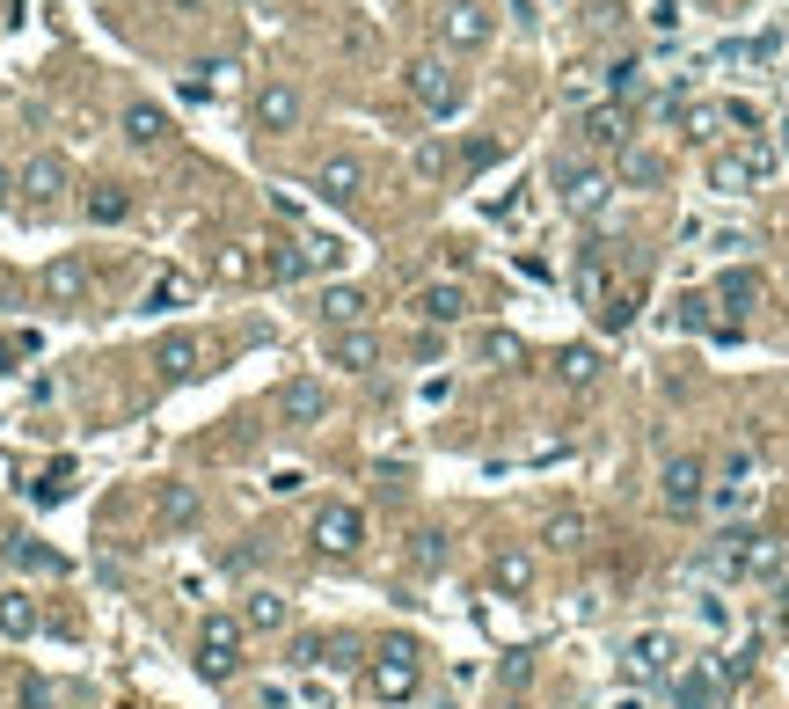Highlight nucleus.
I'll return each instance as SVG.
<instances>
[{"label": "nucleus", "mask_w": 789, "mask_h": 709, "mask_svg": "<svg viewBox=\"0 0 789 709\" xmlns=\"http://www.w3.org/2000/svg\"><path fill=\"white\" fill-rule=\"evenodd\" d=\"M279 417H285V425H300V432H307V425H322V417H330V388H322L315 373L285 381V388H279Z\"/></svg>", "instance_id": "14"}, {"label": "nucleus", "mask_w": 789, "mask_h": 709, "mask_svg": "<svg viewBox=\"0 0 789 709\" xmlns=\"http://www.w3.org/2000/svg\"><path fill=\"white\" fill-rule=\"evenodd\" d=\"M293 621V607H285V592H271V586H256L242 600V629H285Z\"/></svg>", "instance_id": "23"}, {"label": "nucleus", "mask_w": 789, "mask_h": 709, "mask_svg": "<svg viewBox=\"0 0 789 709\" xmlns=\"http://www.w3.org/2000/svg\"><path fill=\"white\" fill-rule=\"evenodd\" d=\"M585 22H593V30H614V22H621V0H599V8H593Z\"/></svg>", "instance_id": "45"}, {"label": "nucleus", "mask_w": 789, "mask_h": 709, "mask_svg": "<svg viewBox=\"0 0 789 709\" xmlns=\"http://www.w3.org/2000/svg\"><path fill=\"white\" fill-rule=\"evenodd\" d=\"M599 366H607V358H599L593 344H563V352H556V381H563V388H593Z\"/></svg>", "instance_id": "22"}, {"label": "nucleus", "mask_w": 789, "mask_h": 709, "mask_svg": "<svg viewBox=\"0 0 789 709\" xmlns=\"http://www.w3.org/2000/svg\"><path fill=\"white\" fill-rule=\"evenodd\" d=\"M650 22H658V30H672V22H680V0H650Z\"/></svg>", "instance_id": "47"}, {"label": "nucleus", "mask_w": 789, "mask_h": 709, "mask_svg": "<svg viewBox=\"0 0 789 709\" xmlns=\"http://www.w3.org/2000/svg\"><path fill=\"white\" fill-rule=\"evenodd\" d=\"M88 220H95V227L132 220V191H124V183H95V191H88Z\"/></svg>", "instance_id": "25"}, {"label": "nucleus", "mask_w": 789, "mask_h": 709, "mask_svg": "<svg viewBox=\"0 0 789 709\" xmlns=\"http://www.w3.org/2000/svg\"><path fill=\"white\" fill-rule=\"evenodd\" d=\"M175 8H198V0H175Z\"/></svg>", "instance_id": "51"}, {"label": "nucleus", "mask_w": 789, "mask_h": 709, "mask_svg": "<svg viewBox=\"0 0 789 709\" xmlns=\"http://www.w3.org/2000/svg\"><path fill=\"white\" fill-rule=\"evenodd\" d=\"M0 637H37V600L30 592H0Z\"/></svg>", "instance_id": "31"}, {"label": "nucleus", "mask_w": 789, "mask_h": 709, "mask_svg": "<svg viewBox=\"0 0 789 709\" xmlns=\"http://www.w3.org/2000/svg\"><path fill=\"white\" fill-rule=\"evenodd\" d=\"M636 95H644V59H614V67H607V103L629 110Z\"/></svg>", "instance_id": "32"}, {"label": "nucleus", "mask_w": 789, "mask_h": 709, "mask_svg": "<svg viewBox=\"0 0 789 709\" xmlns=\"http://www.w3.org/2000/svg\"><path fill=\"white\" fill-rule=\"evenodd\" d=\"M300 118H307V95H300L293 81H263V89L249 95V124H256V132H271V140L300 132Z\"/></svg>", "instance_id": "7"}, {"label": "nucleus", "mask_w": 789, "mask_h": 709, "mask_svg": "<svg viewBox=\"0 0 789 709\" xmlns=\"http://www.w3.org/2000/svg\"><path fill=\"white\" fill-rule=\"evenodd\" d=\"M680 118H687V140H709V132L724 124V110H717V103H687Z\"/></svg>", "instance_id": "39"}, {"label": "nucleus", "mask_w": 789, "mask_h": 709, "mask_svg": "<svg viewBox=\"0 0 789 709\" xmlns=\"http://www.w3.org/2000/svg\"><path fill=\"white\" fill-rule=\"evenodd\" d=\"M578 140L599 146V154H621V146H629V110H621V103H585Z\"/></svg>", "instance_id": "15"}, {"label": "nucleus", "mask_w": 789, "mask_h": 709, "mask_svg": "<svg viewBox=\"0 0 789 709\" xmlns=\"http://www.w3.org/2000/svg\"><path fill=\"white\" fill-rule=\"evenodd\" d=\"M358 315H366V293H358V285H330V293H322V322H330V330H351Z\"/></svg>", "instance_id": "27"}, {"label": "nucleus", "mask_w": 789, "mask_h": 709, "mask_svg": "<svg viewBox=\"0 0 789 709\" xmlns=\"http://www.w3.org/2000/svg\"><path fill=\"white\" fill-rule=\"evenodd\" d=\"M81 293H88V264H81V256H52V264H44V301L73 307Z\"/></svg>", "instance_id": "19"}, {"label": "nucleus", "mask_w": 789, "mask_h": 709, "mask_svg": "<svg viewBox=\"0 0 789 709\" xmlns=\"http://www.w3.org/2000/svg\"><path fill=\"white\" fill-rule=\"evenodd\" d=\"M768 169H775L768 146H717V154H709V191L717 197H753Z\"/></svg>", "instance_id": "3"}, {"label": "nucleus", "mask_w": 789, "mask_h": 709, "mask_svg": "<svg viewBox=\"0 0 789 709\" xmlns=\"http://www.w3.org/2000/svg\"><path fill=\"white\" fill-rule=\"evenodd\" d=\"M490 161H497V140H468V146H461V169H490Z\"/></svg>", "instance_id": "43"}, {"label": "nucleus", "mask_w": 789, "mask_h": 709, "mask_svg": "<svg viewBox=\"0 0 789 709\" xmlns=\"http://www.w3.org/2000/svg\"><path fill=\"white\" fill-rule=\"evenodd\" d=\"M8 197H16V176H8V169H0V205H8Z\"/></svg>", "instance_id": "49"}, {"label": "nucleus", "mask_w": 789, "mask_h": 709, "mask_svg": "<svg viewBox=\"0 0 789 709\" xmlns=\"http://www.w3.org/2000/svg\"><path fill=\"white\" fill-rule=\"evenodd\" d=\"M8 556H16L22 570H44V578H59V570H67V556L44 549V541H30V534H8Z\"/></svg>", "instance_id": "29"}, {"label": "nucleus", "mask_w": 789, "mask_h": 709, "mask_svg": "<svg viewBox=\"0 0 789 709\" xmlns=\"http://www.w3.org/2000/svg\"><path fill=\"white\" fill-rule=\"evenodd\" d=\"M315 191L330 197V205H351V197L366 191V161H358V154H330L315 169Z\"/></svg>", "instance_id": "16"}, {"label": "nucleus", "mask_w": 789, "mask_h": 709, "mask_svg": "<svg viewBox=\"0 0 789 709\" xmlns=\"http://www.w3.org/2000/svg\"><path fill=\"white\" fill-rule=\"evenodd\" d=\"M672 702H680V709H709V702H717V680H709V666H687V673H672Z\"/></svg>", "instance_id": "30"}, {"label": "nucleus", "mask_w": 789, "mask_h": 709, "mask_svg": "<svg viewBox=\"0 0 789 709\" xmlns=\"http://www.w3.org/2000/svg\"><path fill=\"white\" fill-rule=\"evenodd\" d=\"M124 140H132V146H161V140H169V118H161L154 103H132V110H124Z\"/></svg>", "instance_id": "28"}, {"label": "nucleus", "mask_w": 789, "mask_h": 709, "mask_svg": "<svg viewBox=\"0 0 789 709\" xmlns=\"http://www.w3.org/2000/svg\"><path fill=\"white\" fill-rule=\"evenodd\" d=\"M424 688V651L409 637H387L381 651L366 658V695L373 702H409Z\"/></svg>", "instance_id": "1"}, {"label": "nucleus", "mask_w": 789, "mask_h": 709, "mask_svg": "<svg viewBox=\"0 0 789 709\" xmlns=\"http://www.w3.org/2000/svg\"><path fill=\"white\" fill-rule=\"evenodd\" d=\"M37 337H0V373H8V358H30Z\"/></svg>", "instance_id": "44"}, {"label": "nucleus", "mask_w": 789, "mask_h": 709, "mask_svg": "<svg viewBox=\"0 0 789 709\" xmlns=\"http://www.w3.org/2000/svg\"><path fill=\"white\" fill-rule=\"evenodd\" d=\"M614 183H621V191H658V183H666V154L621 146V154H614Z\"/></svg>", "instance_id": "18"}, {"label": "nucleus", "mask_w": 789, "mask_h": 709, "mask_svg": "<svg viewBox=\"0 0 789 709\" xmlns=\"http://www.w3.org/2000/svg\"><path fill=\"white\" fill-rule=\"evenodd\" d=\"M330 366L373 373V366H381V337H373V330H358V322H351V330H330Z\"/></svg>", "instance_id": "17"}, {"label": "nucleus", "mask_w": 789, "mask_h": 709, "mask_svg": "<svg viewBox=\"0 0 789 709\" xmlns=\"http://www.w3.org/2000/svg\"><path fill=\"white\" fill-rule=\"evenodd\" d=\"M658 505H666L672 519L701 513V505H709V462H701V454H672V462L658 468Z\"/></svg>", "instance_id": "5"}, {"label": "nucleus", "mask_w": 789, "mask_h": 709, "mask_svg": "<svg viewBox=\"0 0 789 709\" xmlns=\"http://www.w3.org/2000/svg\"><path fill=\"white\" fill-rule=\"evenodd\" d=\"M782 146H789V124H782Z\"/></svg>", "instance_id": "52"}, {"label": "nucleus", "mask_w": 789, "mask_h": 709, "mask_svg": "<svg viewBox=\"0 0 789 709\" xmlns=\"http://www.w3.org/2000/svg\"><path fill=\"white\" fill-rule=\"evenodd\" d=\"M717 556L731 578H782V541L775 534H724Z\"/></svg>", "instance_id": "9"}, {"label": "nucleus", "mask_w": 789, "mask_h": 709, "mask_svg": "<svg viewBox=\"0 0 789 709\" xmlns=\"http://www.w3.org/2000/svg\"><path fill=\"white\" fill-rule=\"evenodd\" d=\"M198 519V490L191 483H161V527H191Z\"/></svg>", "instance_id": "34"}, {"label": "nucleus", "mask_w": 789, "mask_h": 709, "mask_svg": "<svg viewBox=\"0 0 789 709\" xmlns=\"http://www.w3.org/2000/svg\"><path fill=\"white\" fill-rule=\"evenodd\" d=\"M607 709H644V695H636V688H629V695H614V702H607Z\"/></svg>", "instance_id": "48"}, {"label": "nucleus", "mask_w": 789, "mask_h": 709, "mask_svg": "<svg viewBox=\"0 0 789 709\" xmlns=\"http://www.w3.org/2000/svg\"><path fill=\"white\" fill-rule=\"evenodd\" d=\"M198 673H205V680H234V673H242V621L212 615L205 629H198Z\"/></svg>", "instance_id": "8"}, {"label": "nucleus", "mask_w": 789, "mask_h": 709, "mask_svg": "<svg viewBox=\"0 0 789 709\" xmlns=\"http://www.w3.org/2000/svg\"><path fill=\"white\" fill-rule=\"evenodd\" d=\"M67 490H73V468H67V462H59V468H52V476L37 483V497H44V505H59V497H67Z\"/></svg>", "instance_id": "42"}, {"label": "nucleus", "mask_w": 789, "mask_h": 709, "mask_svg": "<svg viewBox=\"0 0 789 709\" xmlns=\"http://www.w3.org/2000/svg\"><path fill=\"white\" fill-rule=\"evenodd\" d=\"M672 666H680V644H672V629H636V637L621 644V680H629V688L672 680Z\"/></svg>", "instance_id": "4"}, {"label": "nucleus", "mask_w": 789, "mask_h": 709, "mask_svg": "<svg viewBox=\"0 0 789 709\" xmlns=\"http://www.w3.org/2000/svg\"><path fill=\"white\" fill-rule=\"evenodd\" d=\"M556 197H563V213H599V205H607L614 197V176L607 169H593V161H578V154H563L556 161Z\"/></svg>", "instance_id": "6"}, {"label": "nucleus", "mask_w": 789, "mask_h": 709, "mask_svg": "<svg viewBox=\"0 0 789 709\" xmlns=\"http://www.w3.org/2000/svg\"><path fill=\"white\" fill-rule=\"evenodd\" d=\"M490 8H475V0H446V16H438V37L454 44V52H483L490 44Z\"/></svg>", "instance_id": "11"}, {"label": "nucleus", "mask_w": 789, "mask_h": 709, "mask_svg": "<svg viewBox=\"0 0 789 709\" xmlns=\"http://www.w3.org/2000/svg\"><path fill=\"white\" fill-rule=\"evenodd\" d=\"M169 301H183V278H161L154 293H146V307H169Z\"/></svg>", "instance_id": "46"}, {"label": "nucleus", "mask_w": 789, "mask_h": 709, "mask_svg": "<svg viewBox=\"0 0 789 709\" xmlns=\"http://www.w3.org/2000/svg\"><path fill=\"white\" fill-rule=\"evenodd\" d=\"M263 271H271V278H279V285L307 278V271H315V256H307V234H300V242H279V249H271V256H263Z\"/></svg>", "instance_id": "26"}, {"label": "nucleus", "mask_w": 789, "mask_h": 709, "mask_svg": "<svg viewBox=\"0 0 789 709\" xmlns=\"http://www.w3.org/2000/svg\"><path fill=\"white\" fill-rule=\"evenodd\" d=\"M409 169H417V176H446V169H454V154H446V140H424L417 154H409Z\"/></svg>", "instance_id": "38"}, {"label": "nucleus", "mask_w": 789, "mask_h": 709, "mask_svg": "<svg viewBox=\"0 0 789 709\" xmlns=\"http://www.w3.org/2000/svg\"><path fill=\"white\" fill-rule=\"evenodd\" d=\"M409 564H417V570H438V564H446V534H438V527H417V534H409Z\"/></svg>", "instance_id": "36"}, {"label": "nucleus", "mask_w": 789, "mask_h": 709, "mask_svg": "<svg viewBox=\"0 0 789 709\" xmlns=\"http://www.w3.org/2000/svg\"><path fill=\"white\" fill-rule=\"evenodd\" d=\"M16 709H52V688H44V673H22V680H16Z\"/></svg>", "instance_id": "41"}, {"label": "nucleus", "mask_w": 789, "mask_h": 709, "mask_svg": "<svg viewBox=\"0 0 789 709\" xmlns=\"http://www.w3.org/2000/svg\"><path fill=\"white\" fill-rule=\"evenodd\" d=\"M717 301L731 307V315H746V307L760 301V278H753V271H724V278H717Z\"/></svg>", "instance_id": "35"}, {"label": "nucleus", "mask_w": 789, "mask_h": 709, "mask_svg": "<svg viewBox=\"0 0 789 709\" xmlns=\"http://www.w3.org/2000/svg\"><path fill=\"white\" fill-rule=\"evenodd\" d=\"M403 89L417 110H432V118H454L461 103H468V89H461V73L446 67V59H409L403 67Z\"/></svg>", "instance_id": "2"}, {"label": "nucleus", "mask_w": 789, "mask_h": 709, "mask_svg": "<svg viewBox=\"0 0 789 709\" xmlns=\"http://www.w3.org/2000/svg\"><path fill=\"white\" fill-rule=\"evenodd\" d=\"M599 322H607V330H629V322H636V293H607V301H599Z\"/></svg>", "instance_id": "40"}, {"label": "nucleus", "mask_w": 789, "mask_h": 709, "mask_svg": "<svg viewBox=\"0 0 789 709\" xmlns=\"http://www.w3.org/2000/svg\"><path fill=\"white\" fill-rule=\"evenodd\" d=\"M490 586L497 592H534V556H526V549H497L490 556Z\"/></svg>", "instance_id": "24"}, {"label": "nucleus", "mask_w": 789, "mask_h": 709, "mask_svg": "<svg viewBox=\"0 0 789 709\" xmlns=\"http://www.w3.org/2000/svg\"><path fill=\"white\" fill-rule=\"evenodd\" d=\"M205 358H212V344L198 337V330H169V337L154 344V366L169 373V381H198V373H205Z\"/></svg>", "instance_id": "12"}, {"label": "nucleus", "mask_w": 789, "mask_h": 709, "mask_svg": "<svg viewBox=\"0 0 789 709\" xmlns=\"http://www.w3.org/2000/svg\"><path fill=\"white\" fill-rule=\"evenodd\" d=\"M782 629H789V592H782Z\"/></svg>", "instance_id": "50"}, {"label": "nucleus", "mask_w": 789, "mask_h": 709, "mask_svg": "<svg viewBox=\"0 0 789 709\" xmlns=\"http://www.w3.org/2000/svg\"><path fill=\"white\" fill-rule=\"evenodd\" d=\"M570 285H578V301H585V307L607 301V242H585V249H578V271H570Z\"/></svg>", "instance_id": "21"}, {"label": "nucleus", "mask_w": 789, "mask_h": 709, "mask_svg": "<svg viewBox=\"0 0 789 709\" xmlns=\"http://www.w3.org/2000/svg\"><path fill=\"white\" fill-rule=\"evenodd\" d=\"M585 534H593V519H585V513H556V519L542 527V541L570 556V549H585Z\"/></svg>", "instance_id": "33"}, {"label": "nucleus", "mask_w": 789, "mask_h": 709, "mask_svg": "<svg viewBox=\"0 0 789 709\" xmlns=\"http://www.w3.org/2000/svg\"><path fill=\"white\" fill-rule=\"evenodd\" d=\"M59 191H67V161H59V154H37L30 169L16 176V197L30 205V213H52V205H59Z\"/></svg>", "instance_id": "13"}, {"label": "nucleus", "mask_w": 789, "mask_h": 709, "mask_svg": "<svg viewBox=\"0 0 789 709\" xmlns=\"http://www.w3.org/2000/svg\"><path fill=\"white\" fill-rule=\"evenodd\" d=\"M307 541H315L322 556H351L358 541H366V513H358V505H322L315 527H307Z\"/></svg>", "instance_id": "10"}, {"label": "nucleus", "mask_w": 789, "mask_h": 709, "mask_svg": "<svg viewBox=\"0 0 789 709\" xmlns=\"http://www.w3.org/2000/svg\"><path fill=\"white\" fill-rule=\"evenodd\" d=\"M475 352L490 358V366H519V337H512V330H483V344H475Z\"/></svg>", "instance_id": "37"}, {"label": "nucleus", "mask_w": 789, "mask_h": 709, "mask_svg": "<svg viewBox=\"0 0 789 709\" xmlns=\"http://www.w3.org/2000/svg\"><path fill=\"white\" fill-rule=\"evenodd\" d=\"M409 307H417V315L432 322V330H454V322L468 315V293H461V285H424V293H417Z\"/></svg>", "instance_id": "20"}]
</instances>
